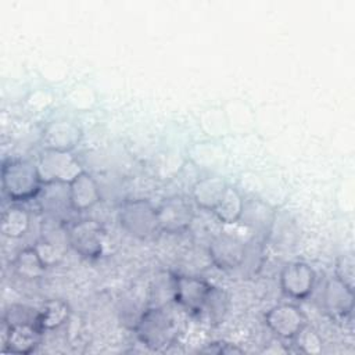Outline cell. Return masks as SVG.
<instances>
[{
    "instance_id": "obj_4",
    "label": "cell",
    "mask_w": 355,
    "mask_h": 355,
    "mask_svg": "<svg viewBox=\"0 0 355 355\" xmlns=\"http://www.w3.org/2000/svg\"><path fill=\"white\" fill-rule=\"evenodd\" d=\"M37 168L44 183L69 184L76 176L83 172L79 161L71 151H60L43 148L37 159Z\"/></svg>"
},
{
    "instance_id": "obj_23",
    "label": "cell",
    "mask_w": 355,
    "mask_h": 355,
    "mask_svg": "<svg viewBox=\"0 0 355 355\" xmlns=\"http://www.w3.org/2000/svg\"><path fill=\"white\" fill-rule=\"evenodd\" d=\"M3 320L7 322L10 326H14V324H33V326L39 327V311L32 309L26 305H11L6 311V313L3 316Z\"/></svg>"
},
{
    "instance_id": "obj_13",
    "label": "cell",
    "mask_w": 355,
    "mask_h": 355,
    "mask_svg": "<svg viewBox=\"0 0 355 355\" xmlns=\"http://www.w3.org/2000/svg\"><path fill=\"white\" fill-rule=\"evenodd\" d=\"M82 136L83 132L75 122L54 121L44 128L42 133V141L44 148L72 151L82 140Z\"/></svg>"
},
{
    "instance_id": "obj_2",
    "label": "cell",
    "mask_w": 355,
    "mask_h": 355,
    "mask_svg": "<svg viewBox=\"0 0 355 355\" xmlns=\"http://www.w3.org/2000/svg\"><path fill=\"white\" fill-rule=\"evenodd\" d=\"M135 330L137 333V338L153 351L166 349L178 337V326L166 306H147L140 313L135 324Z\"/></svg>"
},
{
    "instance_id": "obj_16",
    "label": "cell",
    "mask_w": 355,
    "mask_h": 355,
    "mask_svg": "<svg viewBox=\"0 0 355 355\" xmlns=\"http://www.w3.org/2000/svg\"><path fill=\"white\" fill-rule=\"evenodd\" d=\"M176 291V275L169 270H162L157 273L148 288V306L162 308L175 302Z\"/></svg>"
},
{
    "instance_id": "obj_21",
    "label": "cell",
    "mask_w": 355,
    "mask_h": 355,
    "mask_svg": "<svg viewBox=\"0 0 355 355\" xmlns=\"http://www.w3.org/2000/svg\"><path fill=\"white\" fill-rule=\"evenodd\" d=\"M14 269L21 277L37 279L42 277L47 268L43 265L35 247H26L17 254L14 259Z\"/></svg>"
},
{
    "instance_id": "obj_10",
    "label": "cell",
    "mask_w": 355,
    "mask_h": 355,
    "mask_svg": "<svg viewBox=\"0 0 355 355\" xmlns=\"http://www.w3.org/2000/svg\"><path fill=\"white\" fill-rule=\"evenodd\" d=\"M247 245L237 237L222 233L212 239L208 247L211 262L220 270H233L243 265Z\"/></svg>"
},
{
    "instance_id": "obj_9",
    "label": "cell",
    "mask_w": 355,
    "mask_h": 355,
    "mask_svg": "<svg viewBox=\"0 0 355 355\" xmlns=\"http://www.w3.org/2000/svg\"><path fill=\"white\" fill-rule=\"evenodd\" d=\"M214 286L197 276L176 275L175 302L191 313H201Z\"/></svg>"
},
{
    "instance_id": "obj_14",
    "label": "cell",
    "mask_w": 355,
    "mask_h": 355,
    "mask_svg": "<svg viewBox=\"0 0 355 355\" xmlns=\"http://www.w3.org/2000/svg\"><path fill=\"white\" fill-rule=\"evenodd\" d=\"M69 205L75 212L93 208L100 201V189L96 179L87 172H82L68 184Z\"/></svg>"
},
{
    "instance_id": "obj_20",
    "label": "cell",
    "mask_w": 355,
    "mask_h": 355,
    "mask_svg": "<svg viewBox=\"0 0 355 355\" xmlns=\"http://www.w3.org/2000/svg\"><path fill=\"white\" fill-rule=\"evenodd\" d=\"M69 305L62 300H49L39 309V327L49 331L62 326L69 318Z\"/></svg>"
},
{
    "instance_id": "obj_6",
    "label": "cell",
    "mask_w": 355,
    "mask_h": 355,
    "mask_svg": "<svg viewBox=\"0 0 355 355\" xmlns=\"http://www.w3.org/2000/svg\"><path fill=\"white\" fill-rule=\"evenodd\" d=\"M157 215L161 232L178 234L190 227L194 219V207L186 197L175 196L157 207Z\"/></svg>"
},
{
    "instance_id": "obj_7",
    "label": "cell",
    "mask_w": 355,
    "mask_h": 355,
    "mask_svg": "<svg viewBox=\"0 0 355 355\" xmlns=\"http://www.w3.org/2000/svg\"><path fill=\"white\" fill-rule=\"evenodd\" d=\"M268 329L282 340H293L305 326L304 312L293 304H279L265 315Z\"/></svg>"
},
{
    "instance_id": "obj_24",
    "label": "cell",
    "mask_w": 355,
    "mask_h": 355,
    "mask_svg": "<svg viewBox=\"0 0 355 355\" xmlns=\"http://www.w3.org/2000/svg\"><path fill=\"white\" fill-rule=\"evenodd\" d=\"M227 309V297L226 293L218 287H214L205 305H204V311L208 312L209 320L211 322H220L226 313Z\"/></svg>"
},
{
    "instance_id": "obj_12",
    "label": "cell",
    "mask_w": 355,
    "mask_h": 355,
    "mask_svg": "<svg viewBox=\"0 0 355 355\" xmlns=\"http://www.w3.org/2000/svg\"><path fill=\"white\" fill-rule=\"evenodd\" d=\"M324 311L334 319H347L354 309V288L336 276L329 279L323 290Z\"/></svg>"
},
{
    "instance_id": "obj_27",
    "label": "cell",
    "mask_w": 355,
    "mask_h": 355,
    "mask_svg": "<svg viewBox=\"0 0 355 355\" xmlns=\"http://www.w3.org/2000/svg\"><path fill=\"white\" fill-rule=\"evenodd\" d=\"M201 352H212V354H241L243 351L237 347H234L233 344H229V343H223V341H219V343H211L208 344L205 348L201 349Z\"/></svg>"
},
{
    "instance_id": "obj_11",
    "label": "cell",
    "mask_w": 355,
    "mask_h": 355,
    "mask_svg": "<svg viewBox=\"0 0 355 355\" xmlns=\"http://www.w3.org/2000/svg\"><path fill=\"white\" fill-rule=\"evenodd\" d=\"M42 330L33 324L10 326L1 323V351L12 354H31L40 344Z\"/></svg>"
},
{
    "instance_id": "obj_19",
    "label": "cell",
    "mask_w": 355,
    "mask_h": 355,
    "mask_svg": "<svg viewBox=\"0 0 355 355\" xmlns=\"http://www.w3.org/2000/svg\"><path fill=\"white\" fill-rule=\"evenodd\" d=\"M31 226V215L26 209L19 205H11L1 215L0 229L1 233L8 239L22 237Z\"/></svg>"
},
{
    "instance_id": "obj_1",
    "label": "cell",
    "mask_w": 355,
    "mask_h": 355,
    "mask_svg": "<svg viewBox=\"0 0 355 355\" xmlns=\"http://www.w3.org/2000/svg\"><path fill=\"white\" fill-rule=\"evenodd\" d=\"M3 193L12 202H25L36 198L43 180L36 164L24 158H8L1 165Z\"/></svg>"
},
{
    "instance_id": "obj_15",
    "label": "cell",
    "mask_w": 355,
    "mask_h": 355,
    "mask_svg": "<svg viewBox=\"0 0 355 355\" xmlns=\"http://www.w3.org/2000/svg\"><path fill=\"white\" fill-rule=\"evenodd\" d=\"M227 183L219 176H208L196 182L191 189L193 202L201 209L212 211L227 189Z\"/></svg>"
},
{
    "instance_id": "obj_17",
    "label": "cell",
    "mask_w": 355,
    "mask_h": 355,
    "mask_svg": "<svg viewBox=\"0 0 355 355\" xmlns=\"http://www.w3.org/2000/svg\"><path fill=\"white\" fill-rule=\"evenodd\" d=\"M240 220H243L247 226L259 233H268L273 225L275 212L268 204L262 202L261 200L252 198L244 201Z\"/></svg>"
},
{
    "instance_id": "obj_26",
    "label": "cell",
    "mask_w": 355,
    "mask_h": 355,
    "mask_svg": "<svg viewBox=\"0 0 355 355\" xmlns=\"http://www.w3.org/2000/svg\"><path fill=\"white\" fill-rule=\"evenodd\" d=\"M354 268H355V262H354L352 254H344L336 262V277L352 288H354V279H355Z\"/></svg>"
},
{
    "instance_id": "obj_5",
    "label": "cell",
    "mask_w": 355,
    "mask_h": 355,
    "mask_svg": "<svg viewBox=\"0 0 355 355\" xmlns=\"http://www.w3.org/2000/svg\"><path fill=\"white\" fill-rule=\"evenodd\" d=\"M105 232L100 223L92 219L73 223L67 233L68 244L86 259H96L103 254Z\"/></svg>"
},
{
    "instance_id": "obj_25",
    "label": "cell",
    "mask_w": 355,
    "mask_h": 355,
    "mask_svg": "<svg viewBox=\"0 0 355 355\" xmlns=\"http://www.w3.org/2000/svg\"><path fill=\"white\" fill-rule=\"evenodd\" d=\"M293 340H295L298 343L297 345L301 352L319 354L322 351V341H320L319 336L313 330L306 329V326Z\"/></svg>"
},
{
    "instance_id": "obj_18",
    "label": "cell",
    "mask_w": 355,
    "mask_h": 355,
    "mask_svg": "<svg viewBox=\"0 0 355 355\" xmlns=\"http://www.w3.org/2000/svg\"><path fill=\"white\" fill-rule=\"evenodd\" d=\"M244 200L237 189L227 186L218 205L212 209L215 218L226 225H233L240 220L243 214Z\"/></svg>"
},
{
    "instance_id": "obj_8",
    "label": "cell",
    "mask_w": 355,
    "mask_h": 355,
    "mask_svg": "<svg viewBox=\"0 0 355 355\" xmlns=\"http://www.w3.org/2000/svg\"><path fill=\"white\" fill-rule=\"evenodd\" d=\"M280 287L293 300H305L315 287V270L305 262H290L280 272Z\"/></svg>"
},
{
    "instance_id": "obj_3",
    "label": "cell",
    "mask_w": 355,
    "mask_h": 355,
    "mask_svg": "<svg viewBox=\"0 0 355 355\" xmlns=\"http://www.w3.org/2000/svg\"><path fill=\"white\" fill-rule=\"evenodd\" d=\"M118 220L126 233L141 240L161 232L157 208L144 198L125 201L118 209Z\"/></svg>"
},
{
    "instance_id": "obj_22",
    "label": "cell",
    "mask_w": 355,
    "mask_h": 355,
    "mask_svg": "<svg viewBox=\"0 0 355 355\" xmlns=\"http://www.w3.org/2000/svg\"><path fill=\"white\" fill-rule=\"evenodd\" d=\"M33 247L46 268L57 266L65 254V247L54 239H42Z\"/></svg>"
}]
</instances>
